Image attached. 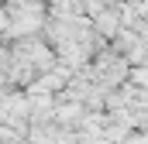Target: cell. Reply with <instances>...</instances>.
I'll return each mask as SVG.
<instances>
[{
	"label": "cell",
	"mask_w": 148,
	"mask_h": 144,
	"mask_svg": "<svg viewBox=\"0 0 148 144\" xmlns=\"http://www.w3.org/2000/svg\"><path fill=\"white\" fill-rule=\"evenodd\" d=\"M134 82H138V86H148V65L134 69Z\"/></svg>",
	"instance_id": "cell-2"
},
{
	"label": "cell",
	"mask_w": 148,
	"mask_h": 144,
	"mask_svg": "<svg viewBox=\"0 0 148 144\" xmlns=\"http://www.w3.org/2000/svg\"><path fill=\"white\" fill-rule=\"evenodd\" d=\"M97 28H100V35H114L117 31V17H114L110 10H100L97 14Z\"/></svg>",
	"instance_id": "cell-1"
}]
</instances>
